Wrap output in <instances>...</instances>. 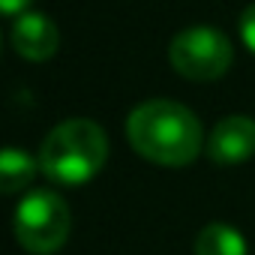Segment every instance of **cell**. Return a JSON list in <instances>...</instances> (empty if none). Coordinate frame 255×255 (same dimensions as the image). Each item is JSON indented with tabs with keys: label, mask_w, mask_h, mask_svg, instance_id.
Segmentation results:
<instances>
[{
	"label": "cell",
	"mask_w": 255,
	"mask_h": 255,
	"mask_svg": "<svg viewBox=\"0 0 255 255\" xmlns=\"http://www.w3.org/2000/svg\"><path fill=\"white\" fill-rule=\"evenodd\" d=\"M126 135L138 156L168 168L189 165L201 150L198 117L171 99H150L135 105L126 120Z\"/></svg>",
	"instance_id": "obj_1"
},
{
	"label": "cell",
	"mask_w": 255,
	"mask_h": 255,
	"mask_svg": "<svg viewBox=\"0 0 255 255\" xmlns=\"http://www.w3.org/2000/svg\"><path fill=\"white\" fill-rule=\"evenodd\" d=\"M108 156V138L93 120H66L45 135L39 171L60 186H81L99 174Z\"/></svg>",
	"instance_id": "obj_2"
},
{
	"label": "cell",
	"mask_w": 255,
	"mask_h": 255,
	"mask_svg": "<svg viewBox=\"0 0 255 255\" xmlns=\"http://www.w3.org/2000/svg\"><path fill=\"white\" fill-rule=\"evenodd\" d=\"M15 237L18 243L33 252V255H51L57 252L66 237H69V207L57 192L39 189L30 192L18 207H15Z\"/></svg>",
	"instance_id": "obj_3"
},
{
	"label": "cell",
	"mask_w": 255,
	"mask_h": 255,
	"mask_svg": "<svg viewBox=\"0 0 255 255\" xmlns=\"http://www.w3.org/2000/svg\"><path fill=\"white\" fill-rule=\"evenodd\" d=\"M171 66L192 81H213L228 72L234 60V45L222 30L213 27H186L168 45Z\"/></svg>",
	"instance_id": "obj_4"
},
{
	"label": "cell",
	"mask_w": 255,
	"mask_h": 255,
	"mask_svg": "<svg viewBox=\"0 0 255 255\" xmlns=\"http://www.w3.org/2000/svg\"><path fill=\"white\" fill-rule=\"evenodd\" d=\"M255 153V120L234 114L213 126L207 138V156L219 165H237L246 162Z\"/></svg>",
	"instance_id": "obj_5"
},
{
	"label": "cell",
	"mask_w": 255,
	"mask_h": 255,
	"mask_svg": "<svg viewBox=\"0 0 255 255\" xmlns=\"http://www.w3.org/2000/svg\"><path fill=\"white\" fill-rule=\"evenodd\" d=\"M57 27L42 12H21L12 24V48L30 63H42L57 51Z\"/></svg>",
	"instance_id": "obj_6"
},
{
	"label": "cell",
	"mask_w": 255,
	"mask_h": 255,
	"mask_svg": "<svg viewBox=\"0 0 255 255\" xmlns=\"http://www.w3.org/2000/svg\"><path fill=\"white\" fill-rule=\"evenodd\" d=\"M36 168H39V159H33L27 150L6 147L3 156H0V189L6 195L24 189L36 177Z\"/></svg>",
	"instance_id": "obj_7"
},
{
	"label": "cell",
	"mask_w": 255,
	"mask_h": 255,
	"mask_svg": "<svg viewBox=\"0 0 255 255\" xmlns=\"http://www.w3.org/2000/svg\"><path fill=\"white\" fill-rule=\"evenodd\" d=\"M195 255H246V240L225 222H210L195 237Z\"/></svg>",
	"instance_id": "obj_8"
},
{
	"label": "cell",
	"mask_w": 255,
	"mask_h": 255,
	"mask_svg": "<svg viewBox=\"0 0 255 255\" xmlns=\"http://www.w3.org/2000/svg\"><path fill=\"white\" fill-rule=\"evenodd\" d=\"M237 27H240V36H243L246 48L255 54V3H252V6H246V9L240 12V21H237Z\"/></svg>",
	"instance_id": "obj_9"
},
{
	"label": "cell",
	"mask_w": 255,
	"mask_h": 255,
	"mask_svg": "<svg viewBox=\"0 0 255 255\" xmlns=\"http://www.w3.org/2000/svg\"><path fill=\"white\" fill-rule=\"evenodd\" d=\"M27 3L30 0H0V9H3V15H21L24 9H27Z\"/></svg>",
	"instance_id": "obj_10"
}]
</instances>
